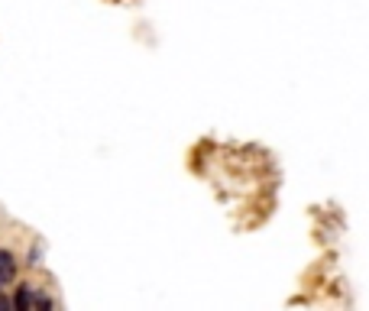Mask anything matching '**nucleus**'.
<instances>
[{"label": "nucleus", "mask_w": 369, "mask_h": 311, "mask_svg": "<svg viewBox=\"0 0 369 311\" xmlns=\"http://www.w3.org/2000/svg\"><path fill=\"white\" fill-rule=\"evenodd\" d=\"M13 279H17V259H13V253L0 250V285H7Z\"/></svg>", "instance_id": "obj_1"}, {"label": "nucleus", "mask_w": 369, "mask_h": 311, "mask_svg": "<svg viewBox=\"0 0 369 311\" xmlns=\"http://www.w3.org/2000/svg\"><path fill=\"white\" fill-rule=\"evenodd\" d=\"M30 292H17V299H13V305H17V308H26V305H30Z\"/></svg>", "instance_id": "obj_2"}]
</instances>
